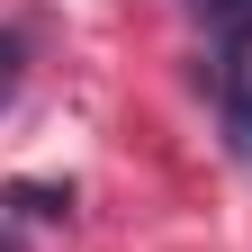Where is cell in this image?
<instances>
[{
  "label": "cell",
  "instance_id": "1",
  "mask_svg": "<svg viewBox=\"0 0 252 252\" xmlns=\"http://www.w3.org/2000/svg\"><path fill=\"white\" fill-rule=\"evenodd\" d=\"M207 90H216V117H225L234 153H252V54H216Z\"/></svg>",
  "mask_w": 252,
  "mask_h": 252
},
{
  "label": "cell",
  "instance_id": "2",
  "mask_svg": "<svg viewBox=\"0 0 252 252\" xmlns=\"http://www.w3.org/2000/svg\"><path fill=\"white\" fill-rule=\"evenodd\" d=\"M0 207H9V216H27V225H63V216H72V189H36V180H9V189H0Z\"/></svg>",
  "mask_w": 252,
  "mask_h": 252
},
{
  "label": "cell",
  "instance_id": "3",
  "mask_svg": "<svg viewBox=\"0 0 252 252\" xmlns=\"http://www.w3.org/2000/svg\"><path fill=\"white\" fill-rule=\"evenodd\" d=\"M189 9L225 36V54H243V45H252V0H189Z\"/></svg>",
  "mask_w": 252,
  "mask_h": 252
},
{
  "label": "cell",
  "instance_id": "4",
  "mask_svg": "<svg viewBox=\"0 0 252 252\" xmlns=\"http://www.w3.org/2000/svg\"><path fill=\"white\" fill-rule=\"evenodd\" d=\"M18 81H27V36H18V27H0V108L18 99Z\"/></svg>",
  "mask_w": 252,
  "mask_h": 252
}]
</instances>
